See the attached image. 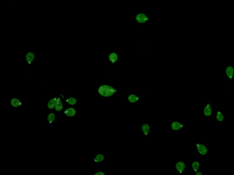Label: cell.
<instances>
[{
    "label": "cell",
    "mask_w": 234,
    "mask_h": 175,
    "mask_svg": "<svg viewBox=\"0 0 234 175\" xmlns=\"http://www.w3.org/2000/svg\"><path fill=\"white\" fill-rule=\"evenodd\" d=\"M211 102L208 101L207 104L205 105L203 109V114L206 117L211 116L212 115L213 112V109L212 107Z\"/></svg>",
    "instance_id": "7"
},
{
    "label": "cell",
    "mask_w": 234,
    "mask_h": 175,
    "mask_svg": "<svg viewBox=\"0 0 234 175\" xmlns=\"http://www.w3.org/2000/svg\"><path fill=\"white\" fill-rule=\"evenodd\" d=\"M176 171L178 173L182 174L186 170V163L182 161H176L174 165Z\"/></svg>",
    "instance_id": "4"
},
{
    "label": "cell",
    "mask_w": 234,
    "mask_h": 175,
    "mask_svg": "<svg viewBox=\"0 0 234 175\" xmlns=\"http://www.w3.org/2000/svg\"><path fill=\"white\" fill-rule=\"evenodd\" d=\"M10 104L13 108H17L21 107L23 105V103L18 98H13L10 100Z\"/></svg>",
    "instance_id": "12"
},
{
    "label": "cell",
    "mask_w": 234,
    "mask_h": 175,
    "mask_svg": "<svg viewBox=\"0 0 234 175\" xmlns=\"http://www.w3.org/2000/svg\"><path fill=\"white\" fill-rule=\"evenodd\" d=\"M191 167L194 173L199 171L200 169V162L199 161H194L191 163Z\"/></svg>",
    "instance_id": "19"
},
{
    "label": "cell",
    "mask_w": 234,
    "mask_h": 175,
    "mask_svg": "<svg viewBox=\"0 0 234 175\" xmlns=\"http://www.w3.org/2000/svg\"><path fill=\"white\" fill-rule=\"evenodd\" d=\"M141 97L135 93H130L127 97V100L130 103H136L139 101Z\"/></svg>",
    "instance_id": "13"
},
{
    "label": "cell",
    "mask_w": 234,
    "mask_h": 175,
    "mask_svg": "<svg viewBox=\"0 0 234 175\" xmlns=\"http://www.w3.org/2000/svg\"><path fill=\"white\" fill-rule=\"evenodd\" d=\"M57 97H54L49 100L47 103V107L49 110L52 111L55 109L56 102H57Z\"/></svg>",
    "instance_id": "15"
},
{
    "label": "cell",
    "mask_w": 234,
    "mask_h": 175,
    "mask_svg": "<svg viewBox=\"0 0 234 175\" xmlns=\"http://www.w3.org/2000/svg\"><path fill=\"white\" fill-rule=\"evenodd\" d=\"M63 113L68 117L72 118L76 115L77 111L74 107H69L63 111Z\"/></svg>",
    "instance_id": "11"
},
{
    "label": "cell",
    "mask_w": 234,
    "mask_h": 175,
    "mask_svg": "<svg viewBox=\"0 0 234 175\" xmlns=\"http://www.w3.org/2000/svg\"><path fill=\"white\" fill-rule=\"evenodd\" d=\"M35 59V53L33 51H28L25 56V60L28 65H31Z\"/></svg>",
    "instance_id": "10"
},
{
    "label": "cell",
    "mask_w": 234,
    "mask_h": 175,
    "mask_svg": "<svg viewBox=\"0 0 234 175\" xmlns=\"http://www.w3.org/2000/svg\"><path fill=\"white\" fill-rule=\"evenodd\" d=\"M119 56L115 51H112L108 54V59L110 64L113 66L115 65L119 61Z\"/></svg>",
    "instance_id": "8"
},
{
    "label": "cell",
    "mask_w": 234,
    "mask_h": 175,
    "mask_svg": "<svg viewBox=\"0 0 234 175\" xmlns=\"http://www.w3.org/2000/svg\"><path fill=\"white\" fill-rule=\"evenodd\" d=\"M93 175H105V173L104 171H98L94 173Z\"/></svg>",
    "instance_id": "21"
},
{
    "label": "cell",
    "mask_w": 234,
    "mask_h": 175,
    "mask_svg": "<svg viewBox=\"0 0 234 175\" xmlns=\"http://www.w3.org/2000/svg\"><path fill=\"white\" fill-rule=\"evenodd\" d=\"M194 173L195 175H203V173H202L201 171H199H199Z\"/></svg>",
    "instance_id": "22"
},
{
    "label": "cell",
    "mask_w": 234,
    "mask_h": 175,
    "mask_svg": "<svg viewBox=\"0 0 234 175\" xmlns=\"http://www.w3.org/2000/svg\"><path fill=\"white\" fill-rule=\"evenodd\" d=\"M215 118L217 122H223L225 118V115L219 110V107L217 108V112L215 114Z\"/></svg>",
    "instance_id": "16"
},
{
    "label": "cell",
    "mask_w": 234,
    "mask_h": 175,
    "mask_svg": "<svg viewBox=\"0 0 234 175\" xmlns=\"http://www.w3.org/2000/svg\"><path fill=\"white\" fill-rule=\"evenodd\" d=\"M135 21L139 25H144L150 21V18L143 12H139L135 16Z\"/></svg>",
    "instance_id": "2"
},
{
    "label": "cell",
    "mask_w": 234,
    "mask_h": 175,
    "mask_svg": "<svg viewBox=\"0 0 234 175\" xmlns=\"http://www.w3.org/2000/svg\"><path fill=\"white\" fill-rule=\"evenodd\" d=\"M195 146L196 147L197 151L200 155L202 156L208 155L209 151L208 146L206 144H202L200 142H197L195 143Z\"/></svg>",
    "instance_id": "3"
},
{
    "label": "cell",
    "mask_w": 234,
    "mask_h": 175,
    "mask_svg": "<svg viewBox=\"0 0 234 175\" xmlns=\"http://www.w3.org/2000/svg\"><path fill=\"white\" fill-rule=\"evenodd\" d=\"M185 126V124L175 120L171 123L170 128L173 131H179L183 129Z\"/></svg>",
    "instance_id": "6"
},
{
    "label": "cell",
    "mask_w": 234,
    "mask_h": 175,
    "mask_svg": "<svg viewBox=\"0 0 234 175\" xmlns=\"http://www.w3.org/2000/svg\"><path fill=\"white\" fill-rule=\"evenodd\" d=\"M92 158L94 163H102L104 161L105 155L103 154L98 153Z\"/></svg>",
    "instance_id": "17"
},
{
    "label": "cell",
    "mask_w": 234,
    "mask_h": 175,
    "mask_svg": "<svg viewBox=\"0 0 234 175\" xmlns=\"http://www.w3.org/2000/svg\"><path fill=\"white\" fill-rule=\"evenodd\" d=\"M119 90L112 85H100L97 88V93L98 94L103 97L108 98L115 95Z\"/></svg>",
    "instance_id": "1"
},
{
    "label": "cell",
    "mask_w": 234,
    "mask_h": 175,
    "mask_svg": "<svg viewBox=\"0 0 234 175\" xmlns=\"http://www.w3.org/2000/svg\"><path fill=\"white\" fill-rule=\"evenodd\" d=\"M141 129H142V134L144 136L146 137H149V133H150V125L149 124H147V123H144L142 124L141 126Z\"/></svg>",
    "instance_id": "14"
},
{
    "label": "cell",
    "mask_w": 234,
    "mask_h": 175,
    "mask_svg": "<svg viewBox=\"0 0 234 175\" xmlns=\"http://www.w3.org/2000/svg\"><path fill=\"white\" fill-rule=\"evenodd\" d=\"M65 101L66 103L67 104L69 105H72V106L76 105L77 102V99L75 97H72V96L67 98L65 100Z\"/></svg>",
    "instance_id": "18"
},
{
    "label": "cell",
    "mask_w": 234,
    "mask_h": 175,
    "mask_svg": "<svg viewBox=\"0 0 234 175\" xmlns=\"http://www.w3.org/2000/svg\"><path fill=\"white\" fill-rule=\"evenodd\" d=\"M65 96L63 94H59L57 97V102L55 104V110L56 112H60L63 109V103L62 99H64Z\"/></svg>",
    "instance_id": "9"
},
{
    "label": "cell",
    "mask_w": 234,
    "mask_h": 175,
    "mask_svg": "<svg viewBox=\"0 0 234 175\" xmlns=\"http://www.w3.org/2000/svg\"><path fill=\"white\" fill-rule=\"evenodd\" d=\"M225 75L232 82L234 77V66H227L225 68Z\"/></svg>",
    "instance_id": "5"
},
{
    "label": "cell",
    "mask_w": 234,
    "mask_h": 175,
    "mask_svg": "<svg viewBox=\"0 0 234 175\" xmlns=\"http://www.w3.org/2000/svg\"><path fill=\"white\" fill-rule=\"evenodd\" d=\"M56 119V115L54 113H50L47 115V120L49 124L53 123Z\"/></svg>",
    "instance_id": "20"
}]
</instances>
